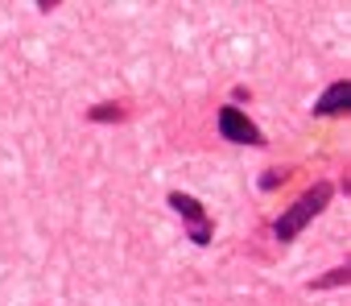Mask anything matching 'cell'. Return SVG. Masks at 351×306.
Returning <instances> with one entry per match:
<instances>
[{
	"label": "cell",
	"instance_id": "cell-4",
	"mask_svg": "<svg viewBox=\"0 0 351 306\" xmlns=\"http://www.w3.org/2000/svg\"><path fill=\"white\" fill-rule=\"evenodd\" d=\"M347 108H351V83H347V79H335V83L314 99L310 112H314V116H343Z\"/></svg>",
	"mask_w": 351,
	"mask_h": 306
},
{
	"label": "cell",
	"instance_id": "cell-1",
	"mask_svg": "<svg viewBox=\"0 0 351 306\" xmlns=\"http://www.w3.org/2000/svg\"><path fill=\"white\" fill-rule=\"evenodd\" d=\"M330 195H335V187L322 178V183H314L293 207H285L281 215H277V224H273V236L281 240V244H289V240H298V232L314 220V215H322L326 211V203H330Z\"/></svg>",
	"mask_w": 351,
	"mask_h": 306
},
{
	"label": "cell",
	"instance_id": "cell-7",
	"mask_svg": "<svg viewBox=\"0 0 351 306\" xmlns=\"http://www.w3.org/2000/svg\"><path fill=\"white\" fill-rule=\"evenodd\" d=\"M289 178V170H265V178H261V191H273V187H281Z\"/></svg>",
	"mask_w": 351,
	"mask_h": 306
},
{
	"label": "cell",
	"instance_id": "cell-5",
	"mask_svg": "<svg viewBox=\"0 0 351 306\" xmlns=\"http://www.w3.org/2000/svg\"><path fill=\"white\" fill-rule=\"evenodd\" d=\"M87 120H124V108L120 104H95L87 112Z\"/></svg>",
	"mask_w": 351,
	"mask_h": 306
},
{
	"label": "cell",
	"instance_id": "cell-3",
	"mask_svg": "<svg viewBox=\"0 0 351 306\" xmlns=\"http://www.w3.org/2000/svg\"><path fill=\"white\" fill-rule=\"evenodd\" d=\"M169 207L178 211L186 224H191V240L203 248V244H211V232H215V224H211V215L203 211V203L195 199V195H182V191H169Z\"/></svg>",
	"mask_w": 351,
	"mask_h": 306
},
{
	"label": "cell",
	"instance_id": "cell-6",
	"mask_svg": "<svg viewBox=\"0 0 351 306\" xmlns=\"http://www.w3.org/2000/svg\"><path fill=\"white\" fill-rule=\"evenodd\" d=\"M343 281H347V265H339V269H330L326 277L310 281V290H326V285H343Z\"/></svg>",
	"mask_w": 351,
	"mask_h": 306
},
{
	"label": "cell",
	"instance_id": "cell-2",
	"mask_svg": "<svg viewBox=\"0 0 351 306\" xmlns=\"http://www.w3.org/2000/svg\"><path fill=\"white\" fill-rule=\"evenodd\" d=\"M215 128H219V137H223V141H232V145H256V149H261V145H269V141H265V132H261V128H256L240 108H236V104H223V108L215 112Z\"/></svg>",
	"mask_w": 351,
	"mask_h": 306
}]
</instances>
